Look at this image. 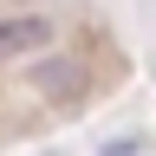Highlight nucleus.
Masks as SVG:
<instances>
[{"label":"nucleus","mask_w":156,"mask_h":156,"mask_svg":"<svg viewBox=\"0 0 156 156\" xmlns=\"http://www.w3.org/2000/svg\"><path fill=\"white\" fill-rule=\"evenodd\" d=\"M46 46H52V20H39V13L0 20V58H33V52H46Z\"/></svg>","instance_id":"f257e3e1"}]
</instances>
